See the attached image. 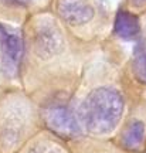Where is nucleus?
I'll return each mask as SVG.
<instances>
[{
    "label": "nucleus",
    "mask_w": 146,
    "mask_h": 153,
    "mask_svg": "<svg viewBox=\"0 0 146 153\" xmlns=\"http://www.w3.org/2000/svg\"><path fill=\"white\" fill-rule=\"evenodd\" d=\"M0 50L6 65L16 70L23 60L24 41L23 34L17 27L0 23Z\"/></svg>",
    "instance_id": "obj_2"
},
{
    "label": "nucleus",
    "mask_w": 146,
    "mask_h": 153,
    "mask_svg": "<svg viewBox=\"0 0 146 153\" xmlns=\"http://www.w3.org/2000/svg\"><path fill=\"white\" fill-rule=\"evenodd\" d=\"M145 137V126L139 120H133L124 133V145L126 148L138 149L142 146Z\"/></svg>",
    "instance_id": "obj_7"
},
{
    "label": "nucleus",
    "mask_w": 146,
    "mask_h": 153,
    "mask_svg": "<svg viewBox=\"0 0 146 153\" xmlns=\"http://www.w3.org/2000/svg\"><path fill=\"white\" fill-rule=\"evenodd\" d=\"M6 3H9V4H17V6H24L27 4L30 0H4Z\"/></svg>",
    "instance_id": "obj_9"
},
{
    "label": "nucleus",
    "mask_w": 146,
    "mask_h": 153,
    "mask_svg": "<svg viewBox=\"0 0 146 153\" xmlns=\"http://www.w3.org/2000/svg\"><path fill=\"white\" fill-rule=\"evenodd\" d=\"M43 115L48 128L60 136L72 137L80 135V125L65 105H51Z\"/></svg>",
    "instance_id": "obj_3"
},
{
    "label": "nucleus",
    "mask_w": 146,
    "mask_h": 153,
    "mask_svg": "<svg viewBox=\"0 0 146 153\" xmlns=\"http://www.w3.org/2000/svg\"><path fill=\"white\" fill-rule=\"evenodd\" d=\"M124 112V99L112 88H98L88 95L80 108L84 126L92 133H108L119 122Z\"/></svg>",
    "instance_id": "obj_1"
},
{
    "label": "nucleus",
    "mask_w": 146,
    "mask_h": 153,
    "mask_svg": "<svg viewBox=\"0 0 146 153\" xmlns=\"http://www.w3.org/2000/svg\"><path fill=\"white\" fill-rule=\"evenodd\" d=\"M57 10L61 19L71 26L85 24L95 14V9L89 0H58Z\"/></svg>",
    "instance_id": "obj_4"
},
{
    "label": "nucleus",
    "mask_w": 146,
    "mask_h": 153,
    "mask_svg": "<svg viewBox=\"0 0 146 153\" xmlns=\"http://www.w3.org/2000/svg\"><path fill=\"white\" fill-rule=\"evenodd\" d=\"M130 4L135 6V7H141V6L146 4V0H129Z\"/></svg>",
    "instance_id": "obj_10"
},
{
    "label": "nucleus",
    "mask_w": 146,
    "mask_h": 153,
    "mask_svg": "<svg viewBox=\"0 0 146 153\" xmlns=\"http://www.w3.org/2000/svg\"><path fill=\"white\" fill-rule=\"evenodd\" d=\"M115 33L124 40H133L139 36V19L129 11L119 10L115 17Z\"/></svg>",
    "instance_id": "obj_5"
},
{
    "label": "nucleus",
    "mask_w": 146,
    "mask_h": 153,
    "mask_svg": "<svg viewBox=\"0 0 146 153\" xmlns=\"http://www.w3.org/2000/svg\"><path fill=\"white\" fill-rule=\"evenodd\" d=\"M28 153H64V150L58 145L53 142H40L36 146H33Z\"/></svg>",
    "instance_id": "obj_8"
},
{
    "label": "nucleus",
    "mask_w": 146,
    "mask_h": 153,
    "mask_svg": "<svg viewBox=\"0 0 146 153\" xmlns=\"http://www.w3.org/2000/svg\"><path fill=\"white\" fill-rule=\"evenodd\" d=\"M132 70L136 78L146 84V38L136 44L132 60Z\"/></svg>",
    "instance_id": "obj_6"
}]
</instances>
